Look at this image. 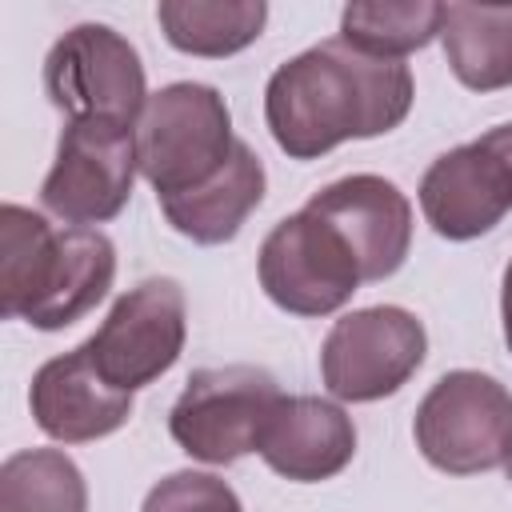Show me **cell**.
I'll list each match as a JSON object with an SVG mask.
<instances>
[{"label":"cell","mask_w":512,"mask_h":512,"mask_svg":"<svg viewBox=\"0 0 512 512\" xmlns=\"http://www.w3.org/2000/svg\"><path fill=\"white\" fill-rule=\"evenodd\" d=\"M416 84L404 60L368 56L340 36L284 60L264 88V120L280 152L316 160L344 140L392 132L412 108Z\"/></svg>","instance_id":"obj_1"},{"label":"cell","mask_w":512,"mask_h":512,"mask_svg":"<svg viewBox=\"0 0 512 512\" xmlns=\"http://www.w3.org/2000/svg\"><path fill=\"white\" fill-rule=\"evenodd\" d=\"M116 248L100 228H52L40 212L0 208V308L40 332L88 316L112 288Z\"/></svg>","instance_id":"obj_2"},{"label":"cell","mask_w":512,"mask_h":512,"mask_svg":"<svg viewBox=\"0 0 512 512\" xmlns=\"http://www.w3.org/2000/svg\"><path fill=\"white\" fill-rule=\"evenodd\" d=\"M232 148V112L212 84H168L148 96L136 120L140 176L156 188V200L184 196L220 176Z\"/></svg>","instance_id":"obj_3"},{"label":"cell","mask_w":512,"mask_h":512,"mask_svg":"<svg viewBox=\"0 0 512 512\" xmlns=\"http://www.w3.org/2000/svg\"><path fill=\"white\" fill-rule=\"evenodd\" d=\"M420 456L448 476H476L512 452V392L476 368L444 372L416 404Z\"/></svg>","instance_id":"obj_4"},{"label":"cell","mask_w":512,"mask_h":512,"mask_svg":"<svg viewBox=\"0 0 512 512\" xmlns=\"http://www.w3.org/2000/svg\"><path fill=\"white\" fill-rule=\"evenodd\" d=\"M280 384L256 364L200 368L168 412L172 440L204 464H232L260 452L264 428L280 404Z\"/></svg>","instance_id":"obj_5"},{"label":"cell","mask_w":512,"mask_h":512,"mask_svg":"<svg viewBox=\"0 0 512 512\" xmlns=\"http://www.w3.org/2000/svg\"><path fill=\"white\" fill-rule=\"evenodd\" d=\"M44 92L68 120H140L148 104L140 52L108 24L68 28L44 56Z\"/></svg>","instance_id":"obj_6"},{"label":"cell","mask_w":512,"mask_h":512,"mask_svg":"<svg viewBox=\"0 0 512 512\" xmlns=\"http://www.w3.org/2000/svg\"><path fill=\"white\" fill-rule=\"evenodd\" d=\"M428 356L424 324L396 304L340 316L320 348V376L336 400L368 404L400 392Z\"/></svg>","instance_id":"obj_7"},{"label":"cell","mask_w":512,"mask_h":512,"mask_svg":"<svg viewBox=\"0 0 512 512\" xmlns=\"http://www.w3.org/2000/svg\"><path fill=\"white\" fill-rule=\"evenodd\" d=\"M140 160L136 128L116 120H68L56 144V160L40 184V204L76 228L120 216L132 196Z\"/></svg>","instance_id":"obj_8"},{"label":"cell","mask_w":512,"mask_h":512,"mask_svg":"<svg viewBox=\"0 0 512 512\" xmlns=\"http://www.w3.org/2000/svg\"><path fill=\"white\" fill-rule=\"evenodd\" d=\"M256 272L268 300L292 316H328L364 284L344 236L308 208L284 216L264 236Z\"/></svg>","instance_id":"obj_9"},{"label":"cell","mask_w":512,"mask_h":512,"mask_svg":"<svg viewBox=\"0 0 512 512\" xmlns=\"http://www.w3.org/2000/svg\"><path fill=\"white\" fill-rule=\"evenodd\" d=\"M188 304L172 276H152L116 296L104 324L84 340L108 384L136 392L160 380L184 352Z\"/></svg>","instance_id":"obj_10"},{"label":"cell","mask_w":512,"mask_h":512,"mask_svg":"<svg viewBox=\"0 0 512 512\" xmlns=\"http://www.w3.org/2000/svg\"><path fill=\"white\" fill-rule=\"evenodd\" d=\"M304 208L328 220L344 236L364 280H388L408 260L412 204L392 180L356 172V176L324 184Z\"/></svg>","instance_id":"obj_11"},{"label":"cell","mask_w":512,"mask_h":512,"mask_svg":"<svg viewBox=\"0 0 512 512\" xmlns=\"http://www.w3.org/2000/svg\"><path fill=\"white\" fill-rule=\"evenodd\" d=\"M420 212L444 240H476L512 212V172L484 144L440 152L420 176Z\"/></svg>","instance_id":"obj_12"},{"label":"cell","mask_w":512,"mask_h":512,"mask_svg":"<svg viewBox=\"0 0 512 512\" xmlns=\"http://www.w3.org/2000/svg\"><path fill=\"white\" fill-rule=\"evenodd\" d=\"M28 404L36 428L60 444L100 440L120 424H128L132 416V392L104 380L88 344L44 360L32 376Z\"/></svg>","instance_id":"obj_13"},{"label":"cell","mask_w":512,"mask_h":512,"mask_svg":"<svg viewBox=\"0 0 512 512\" xmlns=\"http://www.w3.org/2000/svg\"><path fill=\"white\" fill-rule=\"evenodd\" d=\"M264 464L296 484L332 480L356 456V428L352 416L324 396H280L264 440Z\"/></svg>","instance_id":"obj_14"},{"label":"cell","mask_w":512,"mask_h":512,"mask_svg":"<svg viewBox=\"0 0 512 512\" xmlns=\"http://www.w3.org/2000/svg\"><path fill=\"white\" fill-rule=\"evenodd\" d=\"M264 184L268 176H264L260 156L244 140H236L232 160L224 164L220 176H212L208 184L184 196H164L160 212L192 244H228L240 232V224L260 208Z\"/></svg>","instance_id":"obj_15"},{"label":"cell","mask_w":512,"mask_h":512,"mask_svg":"<svg viewBox=\"0 0 512 512\" xmlns=\"http://www.w3.org/2000/svg\"><path fill=\"white\" fill-rule=\"evenodd\" d=\"M440 44L464 88H512V4H444Z\"/></svg>","instance_id":"obj_16"},{"label":"cell","mask_w":512,"mask_h":512,"mask_svg":"<svg viewBox=\"0 0 512 512\" xmlns=\"http://www.w3.org/2000/svg\"><path fill=\"white\" fill-rule=\"evenodd\" d=\"M160 32L176 52L224 60L248 48L268 20L264 0H160Z\"/></svg>","instance_id":"obj_17"},{"label":"cell","mask_w":512,"mask_h":512,"mask_svg":"<svg viewBox=\"0 0 512 512\" xmlns=\"http://www.w3.org/2000/svg\"><path fill=\"white\" fill-rule=\"evenodd\" d=\"M0 512H88V484L60 448H24L0 464Z\"/></svg>","instance_id":"obj_18"},{"label":"cell","mask_w":512,"mask_h":512,"mask_svg":"<svg viewBox=\"0 0 512 512\" xmlns=\"http://www.w3.org/2000/svg\"><path fill=\"white\" fill-rule=\"evenodd\" d=\"M440 20H444V4L432 0L348 4L340 12V40L368 56L404 60L408 52H420L440 36Z\"/></svg>","instance_id":"obj_19"},{"label":"cell","mask_w":512,"mask_h":512,"mask_svg":"<svg viewBox=\"0 0 512 512\" xmlns=\"http://www.w3.org/2000/svg\"><path fill=\"white\" fill-rule=\"evenodd\" d=\"M140 512H244L240 496L212 472H172L148 496Z\"/></svg>","instance_id":"obj_20"},{"label":"cell","mask_w":512,"mask_h":512,"mask_svg":"<svg viewBox=\"0 0 512 512\" xmlns=\"http://www.w3.org/2000/svg\"><path fill=\"white\" fill-rule=\"evenodd\" d=\"M480 140H484V144L504 160V168L512 172V124H496V128H488Z\"/></svg>","instance_id":"obj_21"},{"label":"cell","mask_w":512,"mask_h":512,"mask_svg":"<svg viewBox=\"0 0 512 512\" xmlns=\"http://www.w3.org/2000/svg\"><path fill=\"white\" fill-rule=\"evenodd\" d=\"M500 320H504V340H508V352H512V260H508L504 280H500Z\"/></svg>","instance_id":"obj_22"},{"label":"cell","mask_w":512,"mask_h":512,"mask_svg":"<svg viewBox=\"0 0 512 512\" xmlns=\"http://www.w3.org/2000/svg\"><path fill=\"white\" fill-rule=\"evenodd\" d=\"M504 468H508V480H512V452H508V460H504Z\"/></svg>","instance_id":"obj_23"}]
</instances>
